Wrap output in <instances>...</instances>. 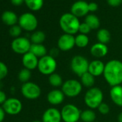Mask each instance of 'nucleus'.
<instances>
[{"instance_id":"1","label":"nucleus","mask_w":122,"mask_h":122,"mask_svg":"<svg viewBox=\"0 0 122 122\" xmlns=\"http://www.w3.org/2000/svg\"><path fill=\"white\" fill-rule=\"evenodd\" d=\"M103 75L111 87L122 84V62L118 60L108 61L105 64Z\"/></svg>"},{"instance_id":"2","label":"nucleus","mask_w":122,"mask_h":122,"mask_svg":"<svg viewBox=\"0 0 122 122\" xmlns=\"http://www.w3.org/2000/svg\"><path fill=\"white\" fill-rule=\"evenodd\" d=\"M60 27L66 34L74 35L79 30L81 22L77 17L72 13H65L60 17L59 20Z\"/></svg>"},{"instance_id":"3","label":"nucleus","mask_w":122,"mask_h":122,"mask_svg":"<svg viewBox=\"0 0 122 122\" xmlns=\"http://www.w3.org/2000/svg\"><path fill=\"white\" fill-rule=\"evenodd\" d=\"M103 93L102 91L96 87L89 88L84 96V102L90 109L98 108L100 104L103 103Z\"/></svg>"},{"instance_id":"4","label":"nucleus","mask_w":122,"mask_h":122,"mask_svg":"<svg viewBox=\"0 0 122 122\" xmlns=\"http://www.w3.org/2000/svg\"><path fill=\"white\" fill-rule=\"evenodd\" d=\"M57 68V62L55 57L47 55L39 59L37 69L40 73L45 76H50L54 73Z\"/></svg>"},{"instance_id":"5","label":"nucleus","mask_w":122,"mask_h":122,"mask_svg":"<svg viewBox=\"0 0 122 122\" xmlns=\"http://www.w3.org/2000/svg\"><path fill=\"white\" fill-rule=\"evenodd\" d=\"M60 113L64 122H78L81 119V111L72 103L65 105Z\"/></svg>"},{"instance_id":"6","label":"nucleus","mask_w":122,"mask_h":122,"mask_svg":"<svg viewBox=\"0 0 122 122\" xmlns=\"http://www.w3.org/2000/svg\"><path fill=\"white\" fill-rule=\"evenodd\" d=\"M88 60L82 55L74 56L71 62L72 71L79 77H81V76L88 71Z\"/></svg>"},{"instance_id":"7","label":"nucleus","mask_w":122,"mask_h":122,"mask_svg":"<svg viewBox=\"0 0 122 122\" xmlns=\"http://www.w3.org/2000/svg\"><path fill=\"white\" fill-rule=\"evenodd\" d=\"M83 86L81 81H78L76 79H70L66 81L62 86V91L64 95L73 98L78 96L82 91Z\"/></svg>"},{"instance_id":"8","label":"nucleus","mask_w":122,"mask_h":122,"mask_svg":"<svg viewBox=\"0 0 122 122\" xmlns=\"http://www.w3.org/2000/svg\"><path fill=\"white\" fill-rule=\"evenodd\" d=\"M18 25L22 30L27 32H32L37 29L38 21L32 13L25 12L19 17Z\"/></svg>"},{"instance_id":"9","label":"nucleus","mask_w":122,"mask_h":122,"mask_svg":"<svg viewBox=\"0 0 122 122\" xmlns=\"http://www.w3.org/2000/svg\"><path fill=\"white\" fill-rule=\"evenodd\" d=\"M21 93L27 99L35 100L40 96L41 88L37 84L29 81L22 84L21 87Z\"/></svg>"},{"instance_id":"10","label":"nucleus","mask_w":122,"mask_h":122,"mask_svg":"<svg viewBox=\"0 0 122 122\" xmlns=\"http://www.w3.org/2000/svg\"><path fill=\"white\" fill-rule=\"evenodd\" d=\"M31 45V41L25 37H19L15 38L11 44L12 50L19 55H25L30 52Z\"/></svg>"},{"instance_id":"11","label":"nucleus","mask_w":122,"mask_h":122,"mask_svg":"<svg viewBox=\"0 0 122 122\" xmlns=\"http://www.w3.org/2000/svg\"><path fill=\"white\" fill-rule=\"evenodd\" d=\"M2 108H4L6 113L10 115H17L22 109V103L20 100L16 98H10L6 100V101L2 104Z\"/></svg>"},{"instance_id":"12","label":"nucleus","mask_w":122,"mask_h":122,"mask_svg":"<svg viewBox=\"0 0 122 122\" xmlns=\"http://www.w3.org/2000/svg\"><path fill=\"white\" fill-rule=\"evenodd\" d=\"M76 45L74 35L66 34L61 35L57 40V47L62 51H69Z\"/></svg>"},{"instance_id":"13","label":"nucleus","mask_w":122,"mask_h":122,"mask_svg":"<svg viewBox=\"0 0 122 122\" xmlns=\"http://www.w3.org/2000/svg\"><path fill=\"white\" fill-rule=\"evenodd\" d=\"M89 12L88 10V3L84 0H79L74 2L71 9V13L77 17L78 18L82 17H86Z\"/></svg>"},{"instance_id":"14","label":"nucleus","mask_w":122,"mask_h":122,"mask_svg":"<svg viewBox=\"0 0 122 122\" xmlns=\"http://www.w3.org/2000/svg\"><path fill=\"white\" fill-rule=\"evenodd\" d=\"M62 116L60 111L56 108H49L44 112L42 118V122H61Z\"/></svg>"},{"instance_id":"15","label":"nucleus","mask_w":122,"mask_h":122,"mask_svg":"<svg viewBox=\"0 0 122 122\" xmlns=\"http://www.w3.org/2000/svg\"><path fill=\"white\" fill-rule=\"evenodd\" d=\"M22 62L25 68L32 71L35 70V68H37L39 60L38 57L33 55L32 52H28L26 54L23 55Z\"/></svg>"},{"instance_id":"16","label":"nucleus","mask_w":122,"mask_h":122,"mask_svg":"<svg viewBox=\"0 0 122 122\" xmlns=\"http://www.w3.org/2000/svg\"><path fill=\"white\" fill-rule=\"evenodd\" d=\"M64 99H65V95L62 91V90L53 89L50 91L47 96V101L52 106H57L61 104L64 101Z\"/></svg>"},{"instance_id":"17","label":"nucleus","mask_w":122,"mask_h":122,"mask_svg":"<svg viewBox=\"0 0 122 122\" xmlns=\"http://www.w3.org/2000/svg\"><path fill=\"white\" fill-rule=\"evenodd\" d=\"M105 64L100 60H94L89 63L88 71L95 78L103 74Z\"/></svg>"},{"instance_id":"18","label":"nucleus","mask_w":122,"mask_h":122,"mask_svg":"<svg viewBox=\"0 0 122 122\" xmlns=\"http://www.w3.org/2000/svg\"><path fill=\"white\" fill-rule=\"evenodd\" d=\"M90 52L93 57L97 58H101L105 57L108 54V49L106 44L97 42L91 46Z\"/></svg>"},{"instance_id":"19","label":"nucleus","mask_w":122,"mask_h":122,"mask_svg":"<svg viewBox=\"0 0 122 122\" xmlns=\"http://www.w3.org/2000/svg\"><path fill=\"white\" fill-rule=\"evenodd\" d=\"M110 96L112 101L116 106L122 107V86L118 85L111 87Z\"/></svg>"},{"instance_id":"20","label":"nucleus","mask_w":122,"mask_h":122,"mask_svg":"<svg viewBox=\"0 0 122 122\" xmlns=\"http://www.w3.org/2000/svg\"><path fill=\"white\" fill-rule=\"evenodd\" d=\"M2 21L7 25L12 27L13 25H17L18 22L19 18L17 17V15L15 12L12 11H5L2 15Z\"/></svg>"},{"instance_id":"21","label":"nucleus","mask_w":122,"mask_h":122,"mask_svg":"<svg viewBox=\"0 0 122 122\" xmlns=\"http://www.w3.org/2000/svg\"><path fill=\"white\" fill-rule=\"evenodd\" d=\"M30 52L40 58L47 55V49L42 44H32Z\"/></svg>"},{"instance_id":"22","label":"nucleus","mask_w":122,"mask_h":122,"mask_svg":"<svg viewBox=\"0 0 122 122\" xmlns=\"http://www.w3.org/2000/svg\"><path fill=\"white\" fill-rule=\"evenodd\" d=\"M85 22L91 27V30H96L100 27V20L96 15L93 14L88 15L86 17Z\"/></svg>"},{"instance_id":"23","label":"nucleus","mask_w":122,"mask_h":122,"mask_svg":"<svg viewBox=\"0 0 122 122\" xmlns=\"http://www.w3.org/2000/svg\"><path fill=\"white\" fill-rule=\"evenodd\" d=\"M81 83L82 86L88 88V89L93 88L95 83V77L92 76L89 72L84 73L81 77Z\"/></svg>"},{"instance_id":"24","label":"nucleus","mask_w":122,"mask_h":122,"mask_svg":"<svg viewBox=\"0 0 122 122\" xmlns=\"http://www.w3.org/2000/svg\"><path fill=\"white\" fill-rule=\"evenodd\" d=\"M96 38L98 42L106 45L111 40V33L106 29H100L96 34Z\"/></svg>"},{"instance_id":"25","label":"nucleus","mask_w":122,"mask_h":122,"mask_svg":"<svg viewBox=\"0 0 122 122\" xmlns=\"http://www.w3.org/2000/svg\"><path fill=\"white\" fill-rule=\"evenodd\" d=\"M25 3L30 10L37 12L43 7L44 0H25Z\"/></svg>"},{"instance_id":"26","label":"nucleus","mask_w":122,"mask_h":122,"mask_svg":"<svg viewBox=\"0 0 122 122\" xmlns=\"http://www.w3.org/2000/svg\"><path fill=\"white\" fill-rule=\"evenodd\" d=\"M96 118V113L92 109H86L81 111V120L83 122H94Z\"/></svg>"},{"instance_id":"27","label":"nucleus","mask_w":122,"mask_h":122,"mask_svg":"<svg viewBox=\"0 0 122 122\" xmlns=\"http://www.w3.org/2000/svg\"><path fill=\"white\" fill-rule=\"evenodd\" d=\"M48 81H49V83L50 84V86H52L55 88H57L60 86L62 87V86L64 83L62 77H61L59 74L55 73L49 76Z\"/></svg>"},{"instance_id":"28","label":"nucleus","mask_w":122,"mask_h":122,"mask_svg":"<svg viewBox=\"0 0 122 122\" xmlns=\"http://www.w3.org/2000/svg\"><path fill=\"white\" fill-rule=\"evenodd\" d=\"M45 34L42 31H35L34 32L31 37H30V41L32 44H42V42L45 40Z\"/></svg>"},{"instance_id":"29","label":"nucleus","mask_w":122,"mask_h":122,"mask_svg":"<svg viewBox=\"0 0 122 122\" xmlns=\"http://www.w3.org/2000/svg\"><path fill=\"white\" fill-rule=\"evenodd\" d=\"M75 41H76V45L78 47L84 48L88 45L89 38H88V35H86L78 34L75 37Z\"/></svg>"},{"instance_id":"30","label":"nucleus","mask_w":122,"mask_h":122,"mask_svg":"<svg viewBox=\"0 0 122 122\" xmlns=\"http://www.w3.org/2000/svg\"><path fill=\"white\" fill-rule=\"evenodd\" d=\"M31 71L27 69V68H23L22 69L19 73H18V79L20 80V82L25 83L29 82L30 79L31 78Z\"/></svg>"},{"instance_id":"31","label":"nucleus","mask_w":122,"mask_h":122,"mask_svg":"<svg viewBox=\"0 0 122 122\" xmlns=\"http://www.w3.org/2000/svg\"><path fill=\"white\" fill-rule=\"evenodd\" d=\"M22 31V29L21 28V27L19 25H13V26L10 27L9 32H10V35L12 37H13L15 38H17V37H20Z\"/></svg>"},{"instance_id":"32","label":"nucleus","mask_w":122,"mask_h":122,"mask_svg":"<svg viewBox=\"0 0 122 122\" xmlns=\"http://www.w3.org/2000/svg\"><path fill=\"white\" fill-rule=\"evenodd\" d=\"M8 74V68L6 64L0 61V81L6 78Z\"/></svg>"},{"instance_id":"33","label":"nucleus","mask_w":122,"mask_h":122,"mask_svg":"<svg viewBox=\"0 0 122 122\" xmlns=\"http://www.w3.org/2000/svg\"><path fill=\"white\" fill-rule=\"evenodd\" d=\"M91 31V27L86 22L81 23L80 27H79V30H78L80 34H83V35H87L88 33H90Z\"/></svg>"},{"instance_id":"34","label":"nucleus","mask_w":122,"mask_h":122,"mask_svg":"<svg viewBox=\"0 0 122 122\" xmlns=\"http://www.w3.org/2000/svg\"><path fill=\"white\" fill-rule=\"evenodd\" d=\"M98 111H99L101 114H103V115H106V114H108V113H109V111H110V107H109V106H108L106 103L103 102V103H101L100 104V106L98 107Z\"/></svg>"},{"instance_id":"35","label":"nucleus","mask_w":122,"mask_h":122,"mask_svg":"<svg viewBox=\"0 0 122 122\" xmlns=\"http://www.w3.org/2000/svg\"><path fill=\"white\" fill-rule=\"evenodd\" d=\"M109 6L113 7H116L122 4V0H106Z\"/></svg>"},{"instance_id":"36","label":"nucleus","mask_w":122,"mask_h":122,"mask_svg":"<svg viewBox=\"0 0 122 122\" xmlns=\"http://www.w3.org/2000/svg\"><path fill=\"white\" fill-rule=\"evenodd\" d=\"M98 9V6L96 2H91L88 3V10L89 12H94L96 11H97Z\"/></svg>"},{"instance_id":"37","label":"nucleus","mask_w":122,"mask_h":122,"mask_svg":"<svg viewBox=\"0 0 122 122\" xmlns=\"http://www.w3.org/2000/svg\"><path fill=\"white\" fill-rule=\"evenodd\" d=\"M7 96L5 94V93L2 91V90H0V104H3L6 100H7Z\"/></svg>"},{"instance_id":"38","label":"nucleus","mask_w":122,"mask_h":122,"mask_svg":"<svg viewBox=\"0 0 122 122\" xmlns=\"http://www.w3.org/2000/svg\"><path fill=\"white\" fill-rule=\"evenodd\" d=\"M5 111L2 106H0V122H4V120L5 118Z\"/></svg>"},{"instance_id":"39","label":"nucleus","mask_w":122,"mask_h":122,"mask_svg":"<svg viewBox=\"0 0 122 122\" xmlns=\"http://www.w3.org/2000/svg\"><path fill=\"white\" fill-rule=\"evenodd\" d=\"M25 2V0H11V3L14 6H20Z\"/></svg>"},{"instance_id":"40","label":"nucleus","mask_w":122,"mask_h":122,"mask_svg":"<svg viewBox=\"0 0 122 122\" xmlns=\"http://www.w3.org/2000/svg\"><path fill=\"white\" fill-rule=\"evenodd\" d=\"M58 54H59L58 50L56 49V48H54V49H52V50H51V51H50V55H51L52 57H56Z\"/></svg>"},{"instance_id":"41","label":"nucleus","mask_w":122,"mask_h":122,"mask_svg":"<svg viewBox=\"0 0 122 122\" xmlns=\"http://www.w3.org/2000/svg\"><path fill=\"white\" fill-rule=\"evenodd\" d=\"M118 122H122V112L118 114Z\"/></svg>"},{"instance_id":"42","label":"nucleus","mask_w":122,"mask_h":122,"mask_svg":"<svg viewBox=\"0 0 122 122\" xmlns=\"http://www.w3.org/2000/svg\"><path fill=\"white\" fill-rule=\"evenodd\" d=\"M32 122H42V121H38V120H35V121H32Z\"/></svg>"},{"instance_id":"43","label":"nucleus","mask_w":122,"mask_h":122,"mask_svg":"<svg viewBox=\"0 0 122 122\" xmlns=\"http://www.w3.org/2000/svg\"><path fill=\"white\" fill-rule=\"evenodd\" d=\"M78 122H80V121H78Z\"/></svg>"},{"instance_id":"44","label":"nucleus","mask_w":122,"mask_h":122,"mask_svg":"<svg viewBox=\"0 0 122 122\" xmlns=\"http://www.w3.org/2000/svg\"><path fill=\"white\" fill-rule=\"evenodd\" d=\"M84 1H86V0H84Z\"/></svg>"},{"instance_id":"45","label":"nucleus","mask_w":122,"mask_h":122,"mask_svg":"<svg viewBox=\"0 0 122 122\" xmlns=\"http://www.w3.org/2000/svg\"><path fill=\"white\" fill-rule=\"evenodd\" d=\"M94 122H96V121H94Z\"/></svg>"}]
</instances>
